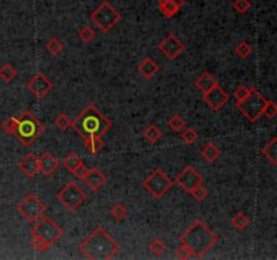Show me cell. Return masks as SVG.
<instances>
[{"label":"cell","mask_w":277,"mask_h":260,"mask_svg":"<svg viewBox=\"0 0 277 260\" xmlns=\"http://www.w3.org/2000/svg\"><path fill=\"white\" fill-rule=\"evenodd\" d=\"M70 123H72V121H70V118L65 114V113H60L58 116H57V118L54 119L55 127L61 130V132L67 130L68 127L70 126Z\"/></svg>","instance_id":"836d02e7"},{"label":"cell","mask_w":277,"mask_h":260,"mask_svg":"<svg viewBox=\"0 0 277 260\" xmlns=\"http://www.w3.org/2000/svg\"><path fill=\"white\" fill-rule=\"evenodd\" d=\"M149 249H150V252H152L154 256H161V255L165 253L166 246L161 238H154V240H152L150 244H149Z\"/></svg>","instance_id":"f546056e"},{"label":"cell","mask_w":277,"mask_h":260,"mask_svg":"<svg viewBox=\"0 0 277 260\" xmlns=\"http://www.w3.org/2000/svg\"><path fill=\"white\" fill-rule=\"evenodd\" d=\"M203 95L206 103H207L214 112H219L230 99L229 94L226 92V91H223L219 86L214 87V88L210 89L208 92L203 94Z\"/></svg>","instance_id":"5bb4252c"},{"label":"cell","mask_w":277,"mask_h":260,"mask_svg":"<svg viewBox=\"0 0 277 260\" xmlns=\"http://www.w3.org/2000/svg\"><path fill=\"white\" fill-rule=\"evenodd\" d=\"M235 53H236V56L240 57V59L245 60V59H248L251 53H253V48H251L248 42H240V44L236 45Z\"/></svg>","instance_id":"1f68e13d"},{"label":"cell","mask_w":277,"mask_h":260,"mask_svg":"<svg viewBox=\"0 0 277 260\" xmlns=\"http://www.w3.org/2000/svg\"><path fill=\"white\" fill-rule=\"evenodd\" d=\"M218 242V236L202 221H195L180 237V243L191 249L193 257H202Z\"/></svg>","instance_id":"3957f363"},{"label":"cell","mask_w":277,"mask_h":260,"mask_svg":"<svg viewBox=\"0 0 277 260\" xmlns=\"http://www.w3.org/2000/svg\"><path fill=\"white\" fill-rule=\"evenodd\" d=\"M46 50H48L49 53L54 54V56H58L60 53L64 50L63 42L60 41L58 38H52V40L46 44Z\"/></svg>","instance_id":"4dcf8cb0"},{"label":"cell","mask_w":277,"mask_h":260,"mask_svg":"<svg viewBox=\"0 0 277 260\" xmlns=\"http://www.w3.org/2000/svg\"><path fill=\"white\" fill-rule=\"evenodd\" d=\"M60 161L57 160V157H54L50 152L42 153V156L38 159V168H39V172H42L44 175L49 176L52 175L53 172L58 168Z\"/></svg>","instance_id":"2e32d148"},{"label":"cell","mask_w":277,"mask_h":260,"mask_svg":"<svg viewBox=\"0 0 277 260\" xmlns=\"http://www.w3.org/2000/svg\"><path fill=\"white\" fill-rule=\"evenodd\" d=\"M80 164H83V160L82 157L76 155V153H70V155H68V156L64 159V165H65V168L70 172H73Z\"/></svg>","instance_id":"484cf974"},{"label":"cell","mask_w":277,"mask_h":260,"mask_svg":"<svg viewBox=\"0 0 277 260\" xmlns=\"http://www.w3.org/2000/svg\"><path fill=\"white\" fill-rule=\"evenodd\" d=\"M84 140L85 148L88 149L91 155H96L102 151V148L104 146V142L102 140V136H97V134H92V136H85L83 137Z\"/></svg>","instance_id":"ffe728a7"},{"label":"cell","mask_w":277,"mask_h":260,"mask_svg":"<svg viewBox=\"0 0 277 260\" xmlns=\"http://www.w3.org/2000/svg\"><path fill=\"white\" fill-rule=\"evenodd\" d=\"M277 114V106L273 101H268L264 107V113L263 116H265L266 118L273 119Z\"/></svg>","instance_id":"ab89813d"},{"label":"cell","mask_w":277,"mask_h":260,"mask_svg":"<svg viewBox=\"0 0 277 260\" xmlns=\"http://www.w3.org/2000/svg\"><path fill=\"white\" fill-rule=\"evenodd\" d=\"M251 7V2L250 0H234L233 3V8L235 10L238 14H245L248 12Z\"/></svg>","instance_id":"d590c367"},{"label":"cell","mask_w":277,"mask_h":260,"mask_svg":"<svg viewBox=\"0 0 277 260\" xmlns=\"http://www.w3.org/2000/svg\"><path fill=\"white\" fill-rule=\"evenodd\" d=\"M181 138L185 144H193V142L197 140V133L196 130L192 129V127H187V129L181 133Z\"/></svg>","instance_id":"8d00e7d4"},{"label":"cell","mask_w":277,"mask_h":260,"mask_svg":"<svg viewBox=\"0 0 277 260\" xmlns=\"http://www.w3.org/2000/svg\"><path fill=\"white\" fill-rule=\"evenodd\" d=\"M191 194H192V197L195 198V199L197 202L206 201V199H207V197H208V191L206 189H204V187L202 186V184L196 187V189H193L192 191H191Z\"/></svg>","instance_id":"74e56055"},{"label":"cell","mask_w":277,"mask_h":260,"mask_svg":"<svg viewBox=\"0 0 277 260\" xmlns=\"http://www.w3.org/2000/svg\"><path fill=\"white\" fill-rule=\"evenodd\" d=\"M249 217L245 214V213H236L235 216L231 218V224H233V227L238 231H244L245 228H248L249 225Z\"/></svg>","instance_id":"4316f807"},{"label":"cell","mask_w":277,"mask_h":260,"mask_svg":"<svg viewBox=\"0 0 277 260\" xmlns=\"http://www.w3.org/2000/svg\"><path fill=\"white\" fill-rule=\"evenodd\" d=\"M44 129L45 127L41 121L34 114L26 112L21 117H18V129H16L15 137L18 138L25 146H30L39 138Z\"/></svg>","instance_id":"277c9868"},{"label":"cell","mask_w":277,"mask_h":260,"mask_svg":"<svg viewBox=\"0 0 277 260\" xmlns=\"http://www.w3.org/2000/svg\"><path fill=\"white\" fill-rule=\"evenodd\" d=\"M33 224L34 227L31 229V234H33L34 237L41 238V240H44L45 243H48L50 246L58 242L60 238L64 236L63 228L60 227L55 221H53L50 217L41 216Z\"/></svg>","instance_id":"8992f818"},{"label":"cell","mask_w":277,"mask_h":260,"mask_svg":"<svg viewBox=\"0 0 277 260\" xmlns=\"http://www.w3.org/2000/svg\"><path fill=\"white\" fill-rule=\"evenodd\" d=\"M159 50L163 53L168 60H176L181 53L185 50L184 44L174 37L173 34H169L168 37L159 45Z\"/></svg>","instance_id":"7c38bea8"},{"label":"cell","mask_w":277,"mask_h":260,"mask_svg":"<svg viewBox=\"0 0 277 260\" xmlns=\"http://www.w3.org/2000/svg\"><path fill=\"white\" fill-rule=\"evenodd\" d=\"M168 127L176 132V133H179V132H181L185 127V121L180 116H173L168 121Z\"/></svg>","instance_id":"e575fe53"},{"label":"cell","mask_w":277,"mask_h":260,"mask_svg":"<svg viewBox=\"0 0 277 260\" xmlns=\"http://www.w3.org/2000/svg\"><path fill=\"white\" fill-rule=\"evenodd\" d=\"M106 180H107L106 175L100 171L99 168H91V170H88L87 175L83 179L85 186L88 187L89 190H92V191H99L104 186Z\"/></svg>","instance_id":"9a60e30c"},{"label":"cell","mask_w":277,"mask_h":260,"mask_svg":"<svg viewBox=\"0 0 277 260\" xmlns=\"http://www.w3.org/2000/svg\"><path fill=\"white\" fill-rule=\"evenodd\" d=\"M144 137L146 138L148 142H150V144H155L160 138L163 137V132H161V129H160L159 126L152 125V126H149L148 129H145Z\"/></svg>","instance_id":"d4e9b609"},{"label":"cell","mask_w":277,"mask_h":260,"mask_svg":"<svg viewBox=\"0 0 277 260\" xmlns=\"http://www.w3.org/2000/svg\"><path fill=\"white\" fill-rule=\"evenodd\" d=\"M27 88H29L38 99H44V98L52 91L53 83L50 82L44 73H38L27 83Z\"/></svg>","instance_id":"4fadbf2b"},{"label":"cell","mask_w":277,"mask_h":260,"mask_svg":"<svg viewBox=\"0 0 277 260\" xmlns=\"http://www.w3.org/2000/svg\"><path fill=\"white\" fill-rule=\"evenodd\" d=\"M249 91H250V88H248V87H245V86L238 87L235 92H234V97H235L236 102L242 101V99H245V98L248 97Z\"/></svg>","instance_id":"b9f144b4"},{"label":"cell","mask_w":277,"mask_h":260,"mask_svg":"<svg viewBox=\"0 0 277 260\" xmlns=\"http://www.w3.org/2000/svg\"><path fill=\"white\" fill-rule=\"evenodd\" d=\"M142 186L145 187V190H148L149 193L152 194L153 198L161 199L172 189L173 180L161 170H154L144 179Z\"/></svg>","instance_id":"52a82bcc"},{"label":"cell","mask_w":277,"mask_h":260,"mask_svg":"<svg viewBox=\"0 0 277 260\" xmlns=\"http://www.w3.org/2000/svg\"><path fill=\"white\" fill-rule=\"evenodd\" d=\"M110 214L111 217H112V219L121 222V221H123V219L126 218V216H127V209H126L122 203H115L114 206L111 208Z\"/></svg>","instance_id":"83f0119b"},{"label":"cell","mask_w":277,"mask_h":260,"mask_svg":"<svg viewBox=\"0 0 277 260\" xmlns=\"http://www.w3.org/2000/svg\"><path fill=\"white\" fill-rule=\"evenodd\" d=\"M18 165L19 168H21V171L26 175L27 178H34V176L39 172V168H38V157L35 156L34 153L26 155V156L19 161Z\"/></svg>","instance_id":"e0dca14e"},{"label":"cell","mask_w":277,"mask_h":260,"mask_svg":"<svg viewBox=\"0 0 277 260\" xmlns=\"http://www.w3.org/2000/svg\"><path fill=\"white\" fill-rule=\"evenodd\" d=\"M15 78H16V71L11 64H4L3 67L0 68V79L4 84H10Z\"/></svg>","instance_id":"cb8c5ba5"},{"label":"cell","mask_w":277,"mask_h":260,"mask_svg":"<svg viewBox=\"0 0 277 260\" xmlns=\"http://www.w3.org/2000/svg\"><path fill=\"white\" fill-rule=\"evenodd\" d=\"M176 256H177L179 259H189V257L192 256V252H191V249L185 246V244L180 243L177 249H176Z\"/></svg>","instance_id":"60d3db41"},{"label":"cell","mask_w":277,"mask_h":260,"mask_svg":"<svg viewBox=\"0 0 277 260\" xmlns=\"http://www.w3.org/2000/svg\"><path fill=\"white\" fill-rule=\"evenodd\" d=\"M70 126L73 127L74 132L85 137V136H104L108 133V130L112 127L110 119L104 117L93 104H88L87 107L72 121Z\"/></svg>","instance_id":"7a4b0ae2"},{"label":"cell","mask_w":277,"mask_h":260,"mask_svg":"<svg viewBox=\"0 0 277 260\" xmlns=\"http://www.w3.org/2000/svg\"><path fill=\"white\" fill-rule=\"evenodd\" d=\"M57 199H58L61 203L70 210V212H74L83 206L85 201H87V194H85L84 190L80 186H77L74 182L67 183V186H64L63 189L60 190L58 194H57Z\"/></svg>","instance_id":"9c48e42d"},{"label":"cell","mask_w":277,"mask_h":260,"mask_svg":"<svg viewBox=\"0 0 277 260\" xmlns=\"http://www.w3.org/2000/svg\"><path fill=\"white\" fill-rule=\"evenodd\" d=\"M50 247H52L50 244L45 243L41 238L34 237L33 236V240H31V248H33L34 251H37V252H45V251L50 248Z\"/></svg>","instance_id":"f35d334b"},{"label":"cell","mask_w":277,"mask_h":260,"mask_svg":"<svg viewBox=\"0 0 277 260\" xmlns=\"http://www.w3.org/2000/svg\"><path fill=\"white\" fill-rule=\"evenodd\" d=\"M78 249L87 259L108 260L112 259L119 252L121 246L103 228L97 227L88 237L80 243Z\"/></svg>","instance_id":"6da1fadb"},{"label":"cell","mask_w":277,"mask_h":260,"mask_svg":"<svg viewBox=\"0 0 277 260\" xmlns=\"http://www.w3.org/2000/svg\"><path fill=\"white\" fill-rule=\"evenodd\" d=\"M176 182H177V184L181 189L191 194V191H192L193 189H196V187L200 186V184L203 183V176L196 171L195 168L188 165V167H185L184 170L177 175Z\"/></svg>","instance_id":"8fae6325"},{"label":"cell","mask_w":277,"mask_h":260,"mask_svg":"<svg viewBox=\"0 0 277 260\" xmlns=\"http://www.w3.org/2000/svg\"><path fill=\"white\" fill-rule=\"evenodd\" d=\"M160 11L163 12V15L165 18H173L174 15L180 11L181 6H179L177 3H174L172 0H160Z\"/></svg>","instance_id":"44dd1931"},{"label":"cell","mask_w":277,"mask_h":260,"mask_svg":"<svg viewBox=\"0 0 277 260\" xmlns=\"http://www.w3.org/2000/svg\"><path fill=\"white\" fill-rule=\"evenodd\" d=\"M172 2H174V3H177L179 6H181V7H183V6H184V4H185L184 0H172Z\"/></svg>","instance_id":"ee69618b"},{"label":"cell","mask_w":277,"mask_h":260,"mask_svg":"<svg viewBox=\"0 0 277 260\" xmlns=\"http://www.w3.org/2000/svg\"><path fill=\"white\" fill-rule=\"evenodd\" d=\"M2 129L7 134L15 136L16 129H18V118H15V117H8V118H6L3 122H2Z\"/></svg>","instance_id":"f1b7e54d"},{"label":"cell","mask_w":277,"mask_h":260,"mask_svg":"<svg viewBox=\"0 0 277 260\" xmlns=\"http://www.w3.org/2000/svg\"><path fill=\"white\" fill-rule=\"evenodd\" d=\"M202 156L207 160L208 163H214L216 160L221 157V151L216 145H214L212 142H208L203 149H202Z\"/></svg>","instance_id":"7402d4cb"},{"label":"cell","mask_w":277,"mask_h":260,"mask_svg":"<svg viewBox=\"0 0 277 260\" xmlns=\"http://www.w3.org/2000/svg\"><path fill=\"white\" fill-rule=\"evenodd\" d=\"M87 171H88V168L85 167L84 163H83V164H80V165H78V167L76 168V170H74V171L72 172V174H73L74 176H76V178H77V179L83 180V179H84L85 175H87Z\"/></svg>","instance_id":"7bdbcfd3"},{"label":"cell","mask_w":277,"mask_h":260,"mask_svg":"<svg viewBox=\"0 0 277 260\" xmlns=\"http://www.w3.org/2000/svg\"><path fill=\"white\" fill-rule=\"evenodd\" d=\"M18 212L22 214L29 222H35L46 212V206L35 194H29L18 205Z\"/></svg>","instance_id":"30bf717a"},{"label":"cell","mask_w":277,"mask_h":260,"mask_svg":"<svg viewBox=\"0 0 277 260\" xmlns=\"http://www.w3.org/2000/svg\"><path fill=\"white\" fill-rule=\"evenodd\" d=\"M89 19L92 21L102 31L107 33L116 23L121 21V14L111 6L108 2H102L99 7L89 15Z\"/></svg>","instance_id":"ba28073f"},{"label":"cell","mask_w":277,"mask_h":260,"mask_svg":"<svg viewBox=\"0 0 277 260\" xmlns=\"http://www.w3.org/2000/svg\"><path fill=\"white\" fill-rule=\"evenodd\" d=\"M266 102H268V99H265V97L261 95L257 89L250 88L248 97L242 101L236 102L235 106L249 122H255V121H259L260 117L263 116Z\"/></svg>","instance_id":"5b68a950"},{"label":"cell","mask_w":277,"mask_h":260,"mask_svg":"<svg viewBox=\"0 0 277 260\" xmlns=\"http://www.w3.org/2000/svg\"><path fill=\"white\" fill-rule=\"evenodd\" d=\"M195 86H196V88L199 89L200 92L206 94V92H208L210 89H212L214 87L218 86V80H216L215 76L208 73V72H204V73H202L199 78L196 79Z\"/></svg>","instance_id":"ac0fdd59"},{"label":"cell","mask_w":277,"mask_h":260,"mask_svg":"<svg viewBox=\"0 0 277 260\" xmlns=\"http://www.w3.org/2000/svg\"><path fill=\"white\" fill-rule=\"evenodd\" d=\"M78 37L84 42H92L96 37V33H95V30L92 27L83 26L82 29L78 30Z\"/></svg>","instance_id":"d6a6232c"},{"label":"cell","mask_w":277,"mask_h":260,"mask_svg":"<svg viewBox=\"0 0 277 260\" xmlns=\"http://www.w3.org/2000/svg\"><path fill=\"white\" fill-rule=\"evenodd\" d=\"M277 138L273 137L269 142H266V145L264 146L263 153L266 159L269 160L270 163L276 165L277 164Z\"/></svg>","instance_id":"603a6c76"},{"label":"cell","mask_w":277,"mask_h":260,"mask_svg":"<svg viewBox=\"0 0 277 260\" xmlns=\"http://www.w3.org/2000/svg\"><path fill=\"white\" fill-rule=\"evenodd\" d=\"M160 68L159 65L154 63V60L150 59V57H146V59L142 61V63L138 65V72H140L145 79H152L154 75L159 73Z\"/></svg>","instance_id":"d6986e66"}]
</instances>
